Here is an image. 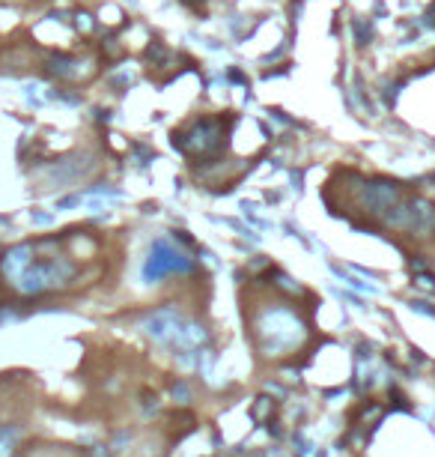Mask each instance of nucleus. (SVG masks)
Returning a JSON list of instances; mask_svg holds the SVG:
<instances>
[{
  "instance_id": "nucleus-1",
  "label": "nucleus",
  "mask_w": 435,
  "mask_h": 457,
  "mask_svg": "<svg viewBox=\"0 0 435 457\" xmlns=\"http://www.w3.org/2000/svg\"><path fill=\"white\" fill-rule=\"evenodd\" d=\"M60 245L63 239H42L6 248L0 257V278L21 296L63 290L75 278V263L63 254Z\"/></svg>"
},
{
  "instance_id": "nucleus-2",
  "label": "nucleus",
  "mask_w": 435,
  "mask_h": 457,
  "mask_svg": "<svg viewBox=\"0 0 435 457\" xmlns=\"http://www.w3.org/2000/svg\"><path fill=\"white\" fill-rule=\"evenodd\" d=\"M18 443H21V427L18 425H0V457H12Z\"/></svg>"
}]
</instances>
